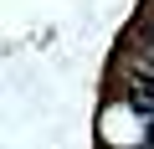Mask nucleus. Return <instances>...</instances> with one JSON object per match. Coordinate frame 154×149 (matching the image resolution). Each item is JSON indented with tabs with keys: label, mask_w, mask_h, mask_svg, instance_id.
Wrapping results in <instances>:
<instances>
[{
	"label": "nucleus",
	"mask_w": 154,
	"mask_h": 149,
	"mask_svg": "<svg viewBox=\"0 0 154 149\" xmlns=\"http://www.w3.org/2000/svg\"><path fill=\"white\" fill-rule=\"evenodd\" d=\"M134 103H139V113L154 118V77H139V82H134Z\"/></svg>",
	"instance_id": "nucleus-1"
},
{
	"label": "nucleus",
	"mask_w": 154,
	"mask_h": 149,
	"mask_svg": "<svg viewBox=\"0 0 154 149\" xmlns=\"http://www.w3.org/2000/svg\"><path fill=\"white\" fill-rule=\"evenodd\" d=\"M144 149H154V123H149V134H144Z\"/></svg>",
	"instance_id": "nucleus-2"
}]
</instances>
